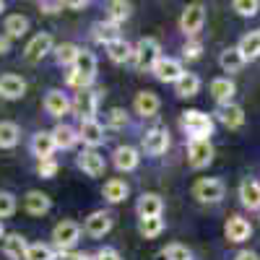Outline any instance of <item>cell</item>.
<instances>
[{
  "label": "cell",
  "mask_w": 260,
  "mask_h": 260,
  "mask_svg": "<svg viewBox=\"0 0 260 260\" xmlns=\"http://www.w3.org/2000/svg\"><path fill=\"white\" fill-rule=\"evenodd\" d=\"M94 78H96V55L91 50H81L76 65L68 73V86L83 91V89H91Z\"/></svg>",
  "instance_id": "obj_1"
},
{
  "label": "cell",
  "mask_w": 260,
  "mask_h": 260,
  "mask_svg": "<svg viewBox=\"0 0 260 260\" xmlns=\"http://www.w3.org/2000/svg\"><path fill=\"white\" fill-rule=\"evenodd\" d=\"M182 130L190 136V141H211L213 117L201 110H187V112H182Z\"/></svg>",
  "instance_id": "obj_2"
},
{
  "label": "cell",
  "mask_w": 260,
  "mask_h": 260,
  "mask_svg": "<svg viewBox=\"0 0 260 260\" xmlns=\"http://www.w3.org/2000/svg\"><path fill=\"white\" fill-rule=\"evenodd\" d=\"M159 57H161L159 42L154 37H143V39H138V45L133 47V57H130V62H133L138 71H151Z\"/></svg>",
  "instance_id": "obj_3"
},
{
  "label": "cell",
  "mask_w": 260,
  "mask_h": 260,
  "mask_svg": "<svg viewBox=\"0 0 260 260\" xmlns=\"http://www.w3.org/2000/svg\"><path fill=\"white\" fill-rule=\"evenodd\" d=\"M224 182L216 177H201L192 185V198H198L201 203H219L224 198Z\"/></svg>",
  "instance_id": "obj_4"
},
{
  "label": "cell",
  "mask_w": 260,
  "mask_h": 260,
  "mask_svg": "<svg viewBox=\"0 0 260 260\" xmlns=\"http://www.w3.org/2000/svg\"><path fill=\"white\" fill-rule=\"evenodd\" d=\"M206 24V6L203 3H190L185 6L182 16H180V29L185 37H195Z\"/></svg>",
  "instance_id": "obj_5"
},
{
  "label": "cell",
  "mask_w": 260,
  "mask_h": 260,
  "mask_svg": "<svg viewBox=\"0 0 260 260\" xmlns=\"http://www.w3.org/2000/svg\"><path fill=\"white\" fill-rule=\"evenodd\" d=\"M52 240H55V247H57L60 252L71 250V247L81 240V226H78L76 221H71V219H62V221L55 224V229H52Z\"/></svg>",
  "instance_id": "obj_6"
},
{
  "label": "cell",
  "mask_w": 260,
  "mask_h": 260,
  "mask_svg": "<svg viewBox=\"0 0 260 260\" xmlns=\"http://www.w3.org/2000/svg\"><path fill=\"white\" fill-rule=\"evenodd\" d=\"M167 148H169V130L164 125H156V127L146 130V136H143V151H146L148 156H161Z\"/></svg>",
  "instance_id": "obj_7"
},
{
  "label": "cell",
  "mask_w": 260,
  "mask_h": 260,
  "mask_svg": "<svg viewBox=\"0 0 260 260\" xmlns=\"http://www.w3.org/2000/svg\"><path fill=\"white\" fill-rule=\"evenodd\" d=\"M151 73L156 76V81H161V83H177L180 81V76L185 73V68H182V62L180 60H175V57H159L156 60V65L151 68Z\"/></svg>",
  "instance_id": "obj_8"
},
{
  "label": "cell",
  "mask_w": 260,
  "mask_h": 260,
  "mask_svg": "<svg viewBox=\"0 0 260 260\" xmlns=\"http://www.w3.org/2000/svg\"><path fill=\"white\" fill-rule=\"evenodd\" d=\"M76 164H78V169L83 172V175H89V177H102L104 169H107V161H104V156L99 154L96 148L81 151L78 159H76Z\"/></svg>",
  "instance_id": "obj_9"
},
{
  "label": "cell",
  "mask_w": 260,
  "mask_h": 260,
  "mask_svg": "<svg viewBox=\"0 0 260 260\" xmlns=\"http://www.w3.org/2000/svg\"><path fill=\"white\" fill-rule=\"evenodd\" d=\"M71 104H73V110H76V115H78L81 120H94V115H96V104H99V91H94V89H83V91L76 94V99H73Z\"/></svg>",
  "instance_id": "obj_10"
},
{
  "label": "cell",
  "mask_w": 260,
  "mask_h": 260,
  "mask_svg": "<svg viewBox=\"0 0 260 260\" xmlns=\"http://www.w3.org/2000/svg\"><path fill=\"white\" fill-rule=\"evenodd\" d=\"M187 161L192 169H203L213 161V143L211 141H190L187 146Z\"/></svg>",
  "instance_id": "obj_11"
},
{
  "label": "cell",
  "mask_w": 260,
  "mask_h": 260,
  "mask_svg": "<svg viewBox=\"0 0 260 260\" xmlns=\"http://www.w3.org/2000/svg\"><path fill=\"white\" fill-rule=\"evenodd\" d=\"M50 52H52V37L47 31H42V34H37V37L29 39V45L24 50V57L29 62H42Z\"/></svg>",
  "instance_id": "obj_12"
},
{
  "label": "cell",
  "mask_w": 260,
  "mask_h": 260,
  "mask_svg": "<svg viewBox=\"0 0 260 260\" xmlns=\"http://www.w3.org/2000/svg\"><path fill=\"white\" fill-rule=\"evenodd\" d=\"M78 141H83V146H89V148H96L99 143H104V125L96 117L94 120H81Z\"/></svg>",
  "instance_id": "obj_13"
},
{
  "label": "cell",
  "mask_w": 260,
  "mask_h": 260,
  "mask_svg": "<svg viewBox=\"0 0 260 260\" xmlns=\"http://www.w3.org/2000/svg\"><path fill=\"white\" fill-rule=\"evenodd\" d=\"M224 234H226V240L234 242V245H240L245 240H250V234H252V224L247 219H242V216H229V221L224 226Z\"/></svg>",
  "instance_id": "obj_14"
},
{
  "label": "cell",
  "mask_w": 260,
  "mask_h": 260,
  "mask_svg": "<svg viewBox=\"0 0 260 260\" xmlns=\"http://www.w3.org/2000/svg\"><path fill=\"white\" fill-rule=\"evenodd\" d=\"M83 229H86V234H89V237L99 240V237H104L107 232L112 229V213H107V211H94V213H89V219H86Z\"/></svg>",
  "instance_id": "obj_15"
},
{
  "label": "cell",
  "mask_w": 260,
  "mask_h": 260,
  "mask_svg": "<svg viewBox=\"0 0 260 260\" xmlns=\"http://www.w3.org/2000/svg\"><path fill=\"white\" fill-rule=\"evenodd\" d=\"M71 110H73V104H71L68 94H62L60 89L47 91V96H45V112L50 117H62V115H68Z\"/></svg>",
  "instance_id": "obj_16"
},
{
  "label": "cell",
  "mask_w": 260,
  "mask_h": 260,
  "mask_svg": "<svg viewBox=\"0 0 260 260\" xmlns=\"http://www.w3.org/2000/svg\"><path fill=\"white\" fill-rule=\"evenodd\" d=\"M208 89H211V96L219 102V107H221V104H232V99H234V94H237V86H234V81H232L229 76L213 78Z\"/></svg>",
  "instance_id": "obj_17"
},
{
  "label": "cell",
  "mask_w": 260,
  "mask_h": 260,
  "mask_svg": "<svg viewBox=\"0 0 260 260\" xmlns=\"http://www.w3.org/2000/svg\"><path fill=\"white\" fill-rule=\"evenodd\" d=\"M136 211H138L141 219H154V216H161V213H164L161 195H156V192H143L141 198H138Z\"/></svg>",
  "instance_id": "obj_18"
},
{
  "label": "cell",
  "mask_w": 260,
  "mask_h": 260,
  "mask_svg": "<svg viewBox=\"0 0 260 260\" xmlns=\"http://www.w3.org/2000/svg\"><path fill=\"white\" fill-rule=\"evenodd\" d=\"M26 94V81L16 76V73H6L0 76V96L3 99H21Z\"/></svg>",
  "instance_id": "obj_19"
},
{
  "label": "cell",
  "mask_w": 260,
  "mask_h": 260,
  "mask_svg": "<svg viewBox=\"0 0 260 260\" xmlns=\"http://www.w3.org/2000/svg\"><path fill=\"white\" fill-rule=\"evenodd\" d=\"M3 252H6L11 260H26V255H29V242H26L18 232H11V234L3 237Z\"/></svg>",
  "instance_id": "obj_20"
},
{
  "label": "cell",
  "mask_w": 260,
  "mask_h": 260,
  "mask_svg": "<svg viewBox=\"0 0 260 260\" xmlns=\"http://www.w3.org/2000/svg\"><path fill=\"white\" fill-rule=\"evenodd\" d=\"M31 154L42 161V159H52L55 154V141L50 130H39V133L31 136Z\"/></svg>",
  "instance_id": "obj_21"
},
{
  "label": "cell",
  "mask_w": 260,
  "mask_h": 260,
  "mask_svg": "<svg viewBox=\"0 0 260 260\" xmlns=\"http://www.w3.org/2000/svg\"><path fill=\"white\" fill-rule=\"evenodd\" d=\"M24 208H26V213H31V216H45V213L52 208V201H50L47 192L29 190V192L24 195Z\"/></svg>",
  "instance_id": "obj_22"
},
{
  "label": "cell",
  "mask_w": 260,
  "mask_h": 260,
  "mask_svg": "<svg viewBox=\"0 0 260 260\" xmlns=\"http://www.w3.org/2000/svg\"><path fill=\"white\" fill-rule=\"evenodd\" d=\"M216 117H219L229 130H237V127H242L245 125V110L240 104H221L219 110H216Z\"/></svg>",
  "instance_id": "obj_23"
},
{
  "label": "cell",
  "mask_w": 260,
  "mask_h": 260,
  "mask_svg": "<svg viewBox=\"0 0 260 260\" xmlns=\"http://www.w3.org/2000/svg\"><path fill=\"white\" fill-rule=\"evenodd\" d=\"M159 107H161V102H159V96L154 91H138L136 99H133V110L141 117H154L159 112Z\"/></svg>",
  "instance_id": "obj_24"
},
{
  "label": "cell",
  "mask_w": 260,
  "mask_h": 260,
  "mask_svg": "<svg viewBox=\"0 0 260 260\" xmlns=\"http://www.w3.org/2000/svg\"><path fill=\"white\" fill-rule=\"evenodd\" d=\"M112 161H115V167H117L120 172H133V169L138 167L141 156H138V151H136L133 146H120V148H115Z\"/></svg>",
  "instance_id": "obj_25"
},
{
  "label": "cell",
  "mask_w": 260,
  "mask_h": 260,
  "mask_svg": "<svg viewBox=\"0 0 260 260\" xmlns=\"http://www.w3.org/2000/svg\"><path fill=\"white\" fill-rule=\"evenodd\" d=\"M240 201H242V206L245 208H250V211H260V182L257 180H242V185H240Z\"/></svg>",
  "instance_id": "obj_26"
},
{
  "label": "cell",
  "mask_w": 260,
  "mask_h": 260,
  "mask_svg": "<svg viewBox=\"0 0 260 260\" xmlns=\"http://www.w3.org/2000/svg\"><path fill=\"white\" fill-rule=\"evenodd\" d=\"M52 133V141H55V148H62V151H68L78 143V130H73L71 125H65V122H57L55 130H50Z\"/></svg>",
  "instance_id": "obj_27"
},
{
  "label": "cell",
  "mask_w": 260,
  "mask_h": 260,
  "mask_svg": "<svg viewBox=\"0 0 260 260\" xmlns=\"http://www.w3.org/2000/svg\"><path fill=\"white\" fill-rule=\"evenodd\" d=\"M237 50H240V55L245 57V62H247V60H257V57H260V29L247 31V34L240 39Z\"/></svg>",
  "instance_id": "obj_28"
},
{
  "label": "cell",
  "mask_w": 260,
  "mask_h": 260,
  "mask_svg": "<svg viewBox=\"0 0 260 260\" xmlns=\"http://www.w3.org/2000/svg\"><path fill=\"white\" fill-rule=\"evenodd\" d=\"M127 192H130V187H127V182L120 180V177L107 180L104 187H102V195H104V198L110 201V203H122V201L127 198Z\"/></svg>",
  "instance_id": "obj_29"
},
{
  "label": "cell",
  "mask_w": 260,
  "mask_h": 260,
  "mask_svg": "<svg viewBox=\"0 0 260 260\" xmlns=\"http://www.w3.org/2000/svg\"><path fill=\"white\" fill-rule=\"evenodd\" d=\"M91 37H94V42H99V45L107 47L110 42L120 39V26L110 24V21H96V24L91 26Z\"/></svg>",
  "instance_id": "obj_30"
},
{
  "label": "cell",
  "mask_w": 260,
  "mask_h": 260,
  "mask_svg": "<svg viewBox=\"0 0 260 260\" xmlns=\"http://www.w3.org/2000/svg\"><path fill=\"white\" fill-rule=\"evenodd\" d=\"M219 65H221V71L224 73H240L245 68V57L240 55V50L237 47H229L219 55Z\"/></svg>",
  "instance_id": "obj_31"
},
{
  "label": "cell",
  "mask_w": 260,
  "mask_h": 260,
  "mask_svg": "<svg viewBox=\"0 0 260 260\" xmlns=\"http://www.w3.org/2000/svg\"><path fill=\"white\" fill-rule=\"evenodd\" d=\"M52 52H55V60H57V65H65V68H73V65H76V60H78V52H81V47H78V45H73V42H62V45L52 47Z\"/></svg>",
  "instance_id": "obj_32"
},
{
  "label": "cell",
  "mask_w": 260,
  "mask_h": 260,
  "mask_svg": "<svg viewBox=\"0 0 260 260\" xmlns=\"http://www.w3.org/2000/svg\"><path fill=\"white\" fill-rule=\"evenodd\" d=\"M3 31L8 39H18V37H24L29 31V18L26 16H21V13H13L6 18V24H3Z\"/></svg>",
  "instance_id": "obj_33"
},
{
  "label": "cell",
  "mask_w": 260,
  "mask_h": 260,
  "mask_svg": "<svg viewBox=\"0 0 260 260\" xmlns=\"http://www.w3.org/2000/svg\"><path fill=\"white\" fill-rule=\"evenodd\" d=\"M175 91H177V96H182V99L195 96V94L201 91V78L195 76V73H182L180 81L175 83Z\"/></svg>",
  "instance_id": "obj_34"
},
{
  "label": "cell",
  "mask_w": 260,
  "mask_h": 260,
  "mask_svg": "<svg viewBox=\"0 0 260 260\" xmlns=\"http://www.w3.org/2000/svg\"><path fill=\"white\" fill-rule=\"evenodd\" d=\"M21 141V127L11 120H0V148H13Z\"/></svg>",
  "instance_id": "obj_35"
},
{
  "label": "cell",
  "mask_w": 260,
  "mask_h": 260,
  "mask_svg": "<svg viewBox=\"0 0 260 260\" xmlns=\"http://www.w3.org/2000/svg\"><path fill=\"white\" fill-rule=\"evenodd\" d=\"M107 55H110L112 62H130V57H133V47L120 37V39H115V42L107 45Z\"/></svg>",
  "instance_id": "obj_36"
},
{
  "label": "cell",
  "mask_w": 260,
  "mask_h": 260,
  "mask_svg": "<svg viewBox=\"0 0 260 260\" xmlns=\"http://www.w3.org/2000/svg\"><path fill=\"white\" fill-rule=\"evenodd\" d=\"M130 16V3H125V0H115V3L107 6V21L115 26H120L122 21H127Z\"/></svg>",
  "instance_id": "obj_37"
},
{
  "label": "cell",
  "mask_w": 260,
  "mask_h": 260,
  "mask_svg": "<svg viewBox=\"0 0 260 260\" xmlns=\"http://www.w3.org/2000/svg\"><path fill=\"white\" fill-rule=\"evenodd\" d=\"M141 234L146 237V240H154V237H159L164 232V219L161 216H154V219H141Z\"/></svg>",
  "instance_id": "obj_38"
},
{
  "label": "cell",
  "mask_w": 260,
  "mask_h": 260,
  "mask_svg": "<svg viewBox=\"0 0 260 260\" xmlns=\"http://www.w3.org/2000/svg\"><path fill=\"white\" fill-rule=\"evenodd\" d=\"M232 8L240 13V16H245V18H252V16H257L260 3H257V0H234Z\"/></svg>",
  "instance_id": "obj_39"
},
{
  "label": "cell",
  "mask_w": 260,
  "mask_h": 260,
  "mask_svg": "<svg viewBox=\"0 0 260 260\" xmlns=\"http://www.w3.org/2000/svg\"><path fill=\"white\" fill-rule=\"evenodd\" d=\"M26 260H55V252H52L50 245L37 242V245H29V255H26Z\"/></svg>",
  "instance_id": "obj_40"
},
{
  "label": "cell",
  "mask_w": 260,
  "mask_h": 260,
  "mask_svg": "<svg viewBox=\"0 0 260 260\" xmlns=\"http://www.w3.org/2000/svg\"><path fill=\"white\" fill-rule=\"evenodd\" d=\"M16 213V195L11 192H0V221Z\"/></svg>",
  "instance_id": "obj_41"
},
{
  "label": "cell",
  "mask_w": 260,
  "mask_h": 260,
  "mask_svg": "<svg viewBox=\"0 0 260 260\" xmlns=\"http://www.w3.org/2000/svg\"><path fill=\"white\" fill-rule=\"evenodd\" d=\"M167 260H192L190 250L185 245H167V250H161Z\"/></svg>",
  "instance_id": "obj_42"
},
{
  "label": "cell",
  "mask_w": 260,
  "mask_h": 260,
  "mask_svg": "<svg viewBox=\"0 0 260 260\" xmlns=\"http://www.w3.org/2000/svg\"><path fill=\"white\" fill-rule=\"evenodd\" d=\"M37 172H39V177L50 180V177L57 175V161H55V159H42V161L37 164Z\"/></svg>",
  "instance_id": "obj_43"
},
{
  "label": "cell",
  "mask_w": 260,
  "mask_h": 260,
  "mask_svg": "<svg viewBox=\"0 0 260 260\" xmlns=\"http://www.w3.org/2000/svg\"><path fill=\"white\" fill-rule=\"evenodd\" d=\"M127 125V112L120 110V107H115V110L110 112V127H125Z\"/></svg>",
  "instance_id": "obj_44"
},
{
  "label": "cell",
  "mask_w": 260,
  "mask_h": 260,
  "mask_svg": "<svg viewBox=\"0 0 260 260\" xmlns=\"http://www.w3.org/2000/svg\"><path fill=\"white\" fill-rule=\"evenodd\" d=\"M91 257H94V260H122L115 247H102V250H96Z\"/></svg>",
  "instance_id": "obj_45"
},
{
  "label": "cell",
  "mask_w": 260,
  "mask_h": 260,
  "mask_svg": "<svg viewBox=\"0 0 260 260\" xmlns=\"http://www.w3.org/2000/svg\"><path fill=\"white\" fill-rule=\"evenodd\" d=\"M201 50H203V47H201V42H192V39H190L187 45H185V57H187V60L201 57Z\"/></svg>",
  "instance_id": "obj_46"
},
{
  "label": "cell",
  "mask_w": 260,
  "mask_h": 260,
  "mask_svg": "<svg viewBox=\"0 0 260 260\" xmlns=\"http://www.w3.org/2000/svg\"><path fill=\"white\" fill-rule=\"evenodd\" d=\"M62 8H65V3H50V0H42V3H39L42 13H60Z\"/></svg>",
  "instance_id": "obj_47"
},
{
  "label": "cell",
  "mask_w": 260,
  "mask_h": 260,
  "mask_svg": "<svg viewBox=\"0 0 260 260\" xmlns=\"http://www.w3.org/2000/svg\"><path fill=\"white\" fill-rule=\"evenodd\" d=\"M234 260H260V255L252 252V250H242V252H237V255H234Z\"/></svg>",
  "instance_id": "obj_48"
},
{
  "label": "cell",
  "mask_w": 260,
  "mask_h": 260,
  "mask_svg": "<svg viewBox=\"0 0 260 260\" xmlns=\"http://www.w3.org/2000/svg\"><path fill=\"white\" fill-rule=\"evenodd\" d=\"M8 50H11V39L3 34L0 37V55H8Z\"/></svg>",
  "instance_id": "obj_49"
},
{
  "label": "cell",
  "mask_w": 260,
  "mask_h": 260,
  "mask_svg": "<svg viewBox=\"0 0 260 260\" xmlns=\"http://www.w3.org/2000/svg\"><path fill=\"white\" fill-rule=\"evenodd\" d=\"M68 8H73V11H83V8H89V3H86V0H73V3H68Z\"/></svg>",
  "instance_id": "obj_50"
},
{
  "label": "cell",
  "mask_w": 260,
  "mask_h": 260,
  "mask_svg": "<svg viewBox=\"0 0 260 260\" xmlns=\"http://www.w3.org/2000/svg\"><path fill=\"white\" fill-rule=\"evenodd\" d=\"M65 260H94L91 255H86V252H73V255H68Z\"/></svg>",
  "instance_id": "obj_51"
},
{
  "label": "cell",
  "mask_w": 260,
  "mask_h": 260,
  "mask_svg": "<svg viewBox=\"0 0 260 260\" xmlns=\"http://www.w3.org/2000/svg\"><path fill=\"white\" fill-rule=\"evenodd\" d=\"M6 11V3H3V0H0V13H3Z\"/></svg>",
  "instance_id": "obj_52"
},
{
  "label": "cell",
  "mask_w": 260,
  "mask_h": 260,
  "mask_svg": "<svg viewBox=\"0 0 260 260\" xmlns=\"http://www.w3.org/2000/svg\"><path fill=\"white\" fill-rule=\"evenodd\" d=\"M156 260H167V257H164V252H159V255H156Z\"/></svg>",
  "instance_id": "obj_53"
},
{
  "label": "cell",
  "mask_w": 260,
  "mask_h": 260,
  "mask_svg": "<svg viewBox=\"0 0 260 260\" xmlns=\"http://www.w3.org/2000/svg\"><path fill=\"white\" fill-rule=\"evenodd\" d=\"M0 237H6V234H3V224H0Z\"/></svg>",
  "instance_id": "obj_54"
}]
</instances>
